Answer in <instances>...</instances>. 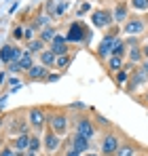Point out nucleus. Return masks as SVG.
I'll list each match as a JSON object with an SVG mask.
<instances>
[{
  "label": "nucleus",
  "instance_id": "dca6fc26",
  "mask_svg": "<svg viewBox=\"0 0 148 156\" xmlns=\"http://www.w3.org/2000/svg\"><path fill=\"white\" fill-rule=\"evenodd\" d=\"M53 38H55V30L53 27H47L43 32V42H53Z\"/></svg>",
  "mask_w": 148,
  "mask_h": 156
},
{
  "label": "nucleus",
  "instance_id": "ea45409f",
  "mask_svg": "<svg viewBox=\"0 0 148 156\" xmlns=\"http://www.w3.org/2000/svg\"><path fill=\"white\" fill-rule=\"evenodd\" d=\"M87 156H95V154H87Z\"/></svg>",
  "mask_w": 148,
  "mask_h": 156
},
{
  "label": "nucleus",
  "instance_id": "5701e85b",
  "mask_svg": "<svg viewBox=\"0 0 148 156\" xmlns=\"http://www.w3.org/2000/svg\"><path fill=\"white\" fill-rule=\"evenodd\" d=\"M38 148H40V141H38L36 137H30V150H32V152H36Z\"/></svg>",
  "mask_w": 148,
  "mask_h": 156
},
{
  "label": "nucleus",
  "instance_id": "412c9836",
  "mask_svg": "<svg viewBox=\"0 0 148 156\" xmlns=\"http://www.w3.org/2000/svg\"><path fill=\"white\" fill-rule=\"evenodd\" d=\"M51 51L55 53V55H66V44H53Z\"/></svg>",
  "mask_w": 148,
  "mask_h": 156
},
{
  "label": "nucleus",
  "instance_id": "f257e3e1",
  "mask_svg": "<svg viewBox=\"0 0 148 156\" xmlns=\"http://www.w3.org/2000/svg\"><path fill=\"white\" fill-rule=\"evenodd\" d=\"M83 38H87V40H89V32L85 34L83 26H80L78 21H74L72 26H70V30H68V36H66V40H68V42H80Z\"/></svg>",
  "mask_w": 148,
  "mask_h": 156
},
{
  "label": "nucleus",
  "instance_id": "aec40b11",
  "mask_svg": "<svg viewBox=\"0 0 148 156\" xmlns=\"http://www.w3.org/2000/svg\"><path fill=\"white\" fill-rule=\"evenodd\" d=\"M119 156H133V148H131V146H123V148H119Z\"/></svg>",
  "mask_w": 148,
  "mask_h": 156
},
{
  "label": "nucleus",
  "instance_id": "393cba45",
  "mask_svg": "<svg viewBox=\"0 0 148 156\" xmlns=\"http://www.w3.org/2000/svg\"><path fill=\"white\" fill-rule=\"evenodd\" d=\"M55 63H57V66H59V68H64V66H66V63H68V55H61V57H59V59H55Z\"/></svg>",
  "mask_w": 148,
  "mask_h": 156
},
{
  "label": "nucleus",
  "instance_id": "9d476101",
  "mask_svg": "<svg viewBox=\"0 0 148 156\" xmlns=\"http://www.w3.org/2000/svg\"><path fill=\"white\" fill-rule=\"evenodd\" d=\"M142 21H129V23H127V26H125V32H127V34H140V32H142Z\"/></svg>",
  "mask_w": 148,
  "mask_h": 156
},
{
  "label": "nucleus",
  "instance_id": "4be33fe9",
  "mask_svg": "<svg viewBox=\"0 0 148 156\" xmlns=\"http://www.w3.org/2000/svg\"><path fill=\"white\" fill-rule=\"evenodd\" d=\"M121 63H123V57H112V59H110V68H112V70H119Z\"/></svg>",
  "mask_w": 148,
  "mask_h": 156
},
{
  "label": "nucleus",
  "instance_id": "4468645a",
  "mask_svg": "<svg viewBox=\"0 0 148 156\" xmlns=\"http://www.w3.org/2000/svg\"><path fill=\"white\" fill-rule=\"evenodd\" d=\"M17 63H19V68H21V70H30V68H32V55H30V53H24V55H21V59H19Z\"/></svg>",
  "mask_w": 148,
  "mask_h": 156
},
{
  "label": "nucleus",
  "instance_id": "0eeeda50",
  "mask_svg": "<svg viewBox=\"0 0 148 156\" xmlns=\"http://www.w3.org/2000/svg\"><path fill=\"white\" fill-rule=\"evenodd\" d=\"M30 122L38 129V127H43V122H45V114L40 112V110H32L30 112Z\"/></svg>",
  "mask_w": 148,
  "mask_h": 156
},
{
  "label": "nucleus",
  "instance_id": "6ab92c4d",
  "mask_svg": "<svg viewBox=\"0 0 148 156\" xmlns=\"http://www.w3.org/2000/svg\"><path fill=\"white\" fill-rule=\"evenodd\" d=\"M131 4H133V9H138V11L148 9V0H131Z\"/></svg>",
  "mask_w": 148,
  "mask_h": 156
},
{
  "label": "nucleus",
  "instance_id": "4c0bfd02",
  "mask_svg": "<svg viewBox=\"0 0 148 156\" xmlns=\"http://www.w3.org/2000/svg\"><path fill=\"white\" fill-rule=\"evenodd\" d=\"M28 156H34V152H30V154H28Z\"/></svg>",
  "mask_w": 148,
  "mask_h": 156
},
{
  "label": "nucleus",
  "instance_id": "c756f323",
  "mask_svg": "<svg viewBox=\"0 0 148 156\" xmlns=\"http://www.w3.org/2000/svg\"><path fill=\"white\" fill-rule=\"evenodd\" d=\"M0 156H13V152H11V150H9V148H4V150H2V152H0Z\"/></svg>",
  "mask_w": 148,
  "mask_h": 156
},
{
  "label": "nucleus",
  "instance_id": "c9c22d12",
  "mask_svg": "<svg viewBox=\"0 0 148 156\" xmlns=\"http://www.w3.org/2000/svg\"><path fill=\"white\" fill-rule=\"evenodd\" d=\"M144 72H146V74H148V63H146V66H144Z\"/></svg>",
  "mask_w": 148,
  "mask_h": 156
},
{
  "label": "nucleus",
  "instance_id": "c85d7f7f",
  "mask_svg": "<svg viewBox=\"0 0 148 156\" xmlns=\"http://www.w3.org/2000/svg\"><path fill=\"white\" fill-rule=\"evenodd\" d=\"M13 36H15V38H21V36H24V30H21V27H15Z\"/></svg>",
  "mask_w": 148,
  "mask_h": 156
},
{
  "label": "nucleus",
  "instance_id": "b1692460",
  "mask_svg": "<svg viewBox=\"0 0 148 156\" xmlns=\"http://www.w3.org/2000/svg\"><path fill=\"white\" fill-rule=\"evenodd\" d=\"M43 49V40H36V42H30V51H40Z\"/></svg>",
  "mask_w": 148,
  "mask_h": 156
},
{
  "label": "nucleus",
  "instance_id": "f3484780",
  "mask_svg": "<svg viewBox=\"0 0 148 156\" xmlns=\"http://www.w3.org/2000/svg\"><path fill=\"white\" fill-rule=\"evenodd\" d=\"M125 15H127V9H125V6H117V9H114V21L125 19Z\"/></svg>",
  "mask_w": 148,
  "mask_h": 156
},
{
  "label": "nucleus",
  "instance_id": "2eb2a0df",
  "mask_svg": "<svg viewBox=\"0 0 148 156\" xmlns=\"http://www.w3.org/2000/svg\"><path fill=\"white\" fill-rule=\"evenodd\" d=\"M40 59H43V63H45V66H51V63H55V53H53V51L40 53Z\"/></svg>",
  "mask_w": 148,
  "mask_h": 156
},
{
  "label": "nucleus",
  "instance_id": "ddd939ff",
  "mask_svg": "<svg viewBox=\"0 0 148 156\" xmlns=\"http://www.w3.org/2000/svg\"><path fill=\"white\" fill-rule=\"evenodd\" d=\"M15 148H17V150H25V148H30V137H28V135H19V137L15 139Z\"/></svg>",
  "mask_w": 148,
  "mask_h": 156
},
{
  "label": "nucleus",
  "instance_id": "f8f14e48",
  "mask_svg": "<svg viewBox=\"0 0 148 156\" xmlns=\"http://www.w3.org/2000/svg\"><path fill=\"white\" fill-rule=\"evenodd\" d=\"M51 125H53V129L57 131V133H61V131H66V118L64 116H55Z\"/></svg>",
  "mask_w": 148,
  "mask_h": 156
},
{
  "label": "nucleus",
  "instance_id": "423d86ee",
  "mask_svg": "<svg viewBox=\"0 0 148 156\" xmlns=\"http://www.w3.org/2000/svg\"><path fill=\"white\" fill-rule=\"evenodd\" d=\"M76 129H78V135H83V137H87V139L93 135V127H91V122H89V120H80Z\"/></svg>",
  "mask_w": 148,
  "mask_h": 156
},
{
  "label": "nucleus",
  "instance_id": "1a4fd4ad",
  "mask_svg": "<svg viewBox=\"0 0 148 156\" xmlns=\"http://www.w3.org/2000/svg\"><path fill=\"white\" fill-rule=\"evenodd\" d=\"M45 144H47V150H57V148H59V137L51 131L49 135H47V141H45Z\"/></svg>",
  "mask_w": 148,
  "mask_h": 156
},
{
  "label": "nucleus",
  "instance_id": "bb28decb",
  "mask_svg": "<svg viewBox=\"0 0 148 156\" xmlns=\"http://www.w3.org/2000/svg\"><path fill=\"white\" fill-rule=\"evenodd\" d=\"M89 9H91V4H89V2H85V4H83V6H80V9H78V13H80V15H83V13H87V11H89Z\"/></svg>",
  "mask_w": 148,
  "mask_h": 156
},
{
  "label": "nucleus",
  "instance_id": "e433bc0d",
  "mask_svg": "<svg viewBox=\"0 0 148 156\" xmlns=\"http://www.w3.org/2000/svg\"><path fill=\"white\" fill-rule=\"evenodd\" d=\"M144 53H146V57H148V47H146V49H144Z\"/></svg>",
  "mask_w": 148,
  "mask_h": 156
},
{
  "label": "nucleus",
  "instance_id": "72a5a7b5",
  "mask_svg": "<svg viewBox=\"0 0 148 156\" xmlns=\"http://www.w3.org/2000/svg\"><path fill=\"white\" fill-rule=\"evenodd\" d=\"M66 156H78V152H76V150H72V152H68Z\"/></svg>",
  "mask_w": 148,
  "mask_h": 156
},
{
  "label": "nucleus",
  "instance_id": "a878e982",
  "mask_svg": "<svg viewBox=\"0 0 148 156\" xmlns=\"http://www.w3.org/2000/svg\"><path fill=\"white\" fill-rule=\"evenodd\" d=\"M140 59V49H133L131 51V61H138Z\"/></svg>",
  "mask_w": 148,
  "mask_h": 156
},
{
  "label": "nucleus",
  "instance_id": "7c9ffc66",
  "mask_svg": "<svg viewBox=\"0 0 148 156\" xmlns=\"http://www.w3.org/2000/svg\"><path fill=\"white\" fill-rule=\"evenodd\" d=\"M66 11V2H59V6H57V13H64Z\"/></svg>",
  "mask_w": 148,
  "mask_h": 156
},
{
  "label": "nucleus",
  "instance_id": "473e14b6",
  "mask_svg": "<svg viewBox=\"0 0 148 156\" xmlns=\"http://www.w3.org/2000/svg\"><path fill=\"white\" fill-rule=\"evenodd\" d=\"M57 78H59L57 74H49V76H47V80H51V82H53V80H57Z\"/></svg>",
  "mask_w": 148,
  "mask_h": 156
},
{
  "label": "nucleus",
  "instance_id": "6e6552de",
  "mask_svg": "<svg viewBox=\"0 0 148 156\" xmlns=\"http://www.w3.org/2000/svg\"><path fill=\"white\" fill-rule=\"evenodd\" d=\"M87 146H89V139H87V137H83V135H76V137H74V150H76V152H85Z\"/></svg>",
  "mask_w": 148,
  "mask_h": 156
},
{
  "label": "nucleus",
  "instance_id": "2f4dec72",
  "mask_svg": "<svg viewBox=\"0 0 148 156\" xmlns=\"http://www.w3.org/2000/svg\"><path fill=\"white\" fill-rule=\"evenodd\" d=\"M38 23H40V26H47V23H49V19H47V17H40V19H38Z\"/></svg>",
  "mask_w": 148,
  "mask_h": 156
},
{
  "label": "nucleus",
  "instance_id": "7ed1b4c3",
  "mask_svg": "<svg viewBox=\"0 0 148 156\" xmlns=\"http://www.w3.org/2000/svg\"><path fill=\"white\" fill-rule=\"evenodd\" d=\"M91 19H93V23L98 27H104V26H110V23H112V17H110L108 11H95Z\"/></svg>",
  "mask_w": 148,
  "mask_h": 156
},
{
  "label": "nucleus",
  "instance_id": "58836bf2",
  "mask_svg": "<svg viewBox=\"0 0 148 156\" xmlns=\"http://www.w3.org/2000/svg\"><path fill=\"white\" fill-rule=\"evenodd\" d=\"M0 127H2V118H0Z\"/></svg>",
  "mask_w": 148,
  "mask_h": 156
},
{
  "label": "nucleus",
  "instance_id": "f704fd0d",
  "mask_svg": "<svg viewBox=\"0 0 148 156\" xmlns=\"http://www.w3.org/2000/svg\"><path fill=\"white\" fill-rule=\"evenodd\" d=\"M4 78H6V76H4V72H0V84L4 82Z\"/></svg>",
  "mask_w": 148,
  "mask_h": 156
},
{
  "label": "nucleus",
  "instance_id": "39448f33",
  "mask_svg": "<svg viewBox=\"0 0 148 156\" xmlns=\"http://www.w3.org/2000/svg\"><path fill=\"white\" fill-rule=\"evenodd\" d=\"M114 36H106L104 40H102V44H99V55H110L112 51V47H114Z\"/></svg>",
  "mask_w": 148,
  "mask_h": 156
},
{
  "label": "nucleus",
  "instance_id": "a211bd4d",
  "mask_svg": "<svg viewBox=\"0 0 148 156\" xmlns=\"http://www.w3.org/2000/svg\"><path fill=\"white\" fill-rule=\"evenodd\" d=\"M123 51H125L123 42H114V47H112V55H114V57H123Z\"/></svg>",
  "mask_w": 148,
  "mask_h": 156
},
{
  "label": "nucleus",
  "instance_id": "9b49d317",
  "mask_svg": "<svg viewBox=\"0 0 148 156\" xmlns=\"http://www.w3.org/2000/svg\"><path fill=\"white\" fill-rule=\"evenodd\" d=\"M45 72H47V70H45L43 66H32L28 74H30V78H45V76H47Z\"/></svg>",
  "mask_w": 148,
  "mask_h": 156
},
{
  "label": "nucleus",
  "instance_id": "cd10ccee",
  "mask_svg": "<svg viewBox=\"0 0 148 156\" xmlns=\"http://www.w3.org/2000/svg\"><path fill=\"white\" fill-rule=\"evenodd\" d=\"M117 80H119V82H125V80H127V72H119V74H117Z\"/></svg>",
  "mask_w": 148,
  "mask_h": 156
},
{
  "label": "nucleus",
  "instance_id": "f03ea898",
  "mask_svg": "<svg viewBox=\"0 0 148 156\" xmlns=\"http://www.w3.org/2000/svg\"><path fill=\"white\" fill-rule=\"evenodd\" d=\"M19 59H21V53L17 51L15 47L4 44V47L0 49V61H2V63H9V61H19Z\"/></svg>",
  "mask_w": 148,
  "mask_h": 156
},
{
  "label": "nucleus",
  "instance_id": "20e7f679",
  "mask_svg": "<svg viewBox=\"0 0 148 156\" xmlns=\"http://www.w3.org/2000/svg\"><path fill=\"white\" fill-rule=\"evenodd\" d=\"M102 150H104V154H112V152H117V150H119V139H117L114 135H108V137L102 141Z\"/></svg>",
  "mask_w": 148,
  "mask_h": 156
}]
</instances>
